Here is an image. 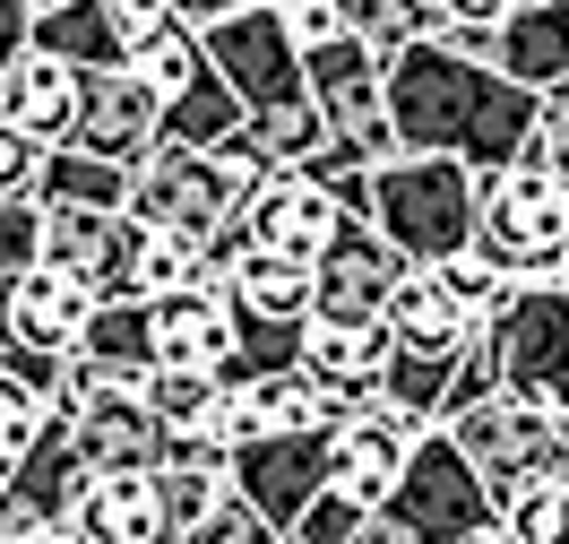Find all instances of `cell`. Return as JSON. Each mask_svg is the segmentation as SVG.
I'll use <instances>...</instances> for the list:
<instances>
[{"label": "cell", "mask_w": 569, "mask_h": 544, "mask_svg": "<svg viewBox=\"0 0 569 544\" xmlns=\"http://www.w3.org/2000/svg\"><path fill=\"white\" fill-rule=\"evenodd\" d=\"M389 112L397 139L423 147V156H466L475 174H500L535 147V121H543V96L518 87L492 61H466L449 43L415 36L389 61Z\"/></svg>", "instance_id": "1"}, {"label": "cell", "mask_w": 569, "mask_h": 544, "mask_svg": "<svg viewBox=\"0 0 569 544\" xmlns=\"http://www.w3.org/2000/svg\"><path fill=\"white\" fill-rule=\"evenodd\" d=\"M371 225H380L415 268H440V259L475 251L483 174H475L466 156H423V147H406L397 165L371 174Z\"/></svg>", "instance_id": "2"}, {"label": "cell", "mask_w": 569, "mask_h": 544, "mask_svg": "<svg viewBox=\"0 0 569 544\" xmlns=\"http://www.w3.org/2000/svg\"><path fill=\"white\" fill-rule=\"evenodd\" d=\"M475 251L492 259L500 277L518 286H561L569 277V181L543 156H518L483 174V225H475Z\"/></svg>", "instance_id": "3"}, {"label": "cell", "mask_w": 569, "mask_h": 544, "mask_svg": "<svg viewBox=\"0 0 569 544\" xmlns=\"http://www.w3.org/2000/svg\"><path fill=\"white\" fill-rule=\"evenodd\" d=\"M259 165H250L242 147H156L139 165V190H130V208L147 225H173V234H199L216 243L233 217H250V199H259Z\"/></svg>", "instance_id": "4"}, {"label": "cell", "mask_w": 569, "mask_h": 544, "mask_svg": "<svg viewBox=\"0 0 569 544\" xmlns=\"http://www.w3.org/2000/svg\"><path fill=\"white\" fill-rule=\"evenodd\" d=\"M302 70H311V96H320V112H328V156H346L362 174H380V165L406 156L397 112H389V61H380L362 36L311 43Z\"/></svg>", "instance_id": "5"}, {"label": "cell", "mask_w": 569, "mask_h": 544, "mask_svg": "<svg viewBox=\"0 0 569 544\" xmlns=\"http://www.w3.org/2000/svg\"><path fill=\"white\" fill-rule=\"evenodd\" d=\"M380 510H389L415 544H475L483 527H500V493L483 484V467L458 449V433H449V424H431V433H423V449H415L406 484H397Z\"/></svg>", "instance_id": "6"}, {"label": "cell", "mask_w": 569, "mask_h": 544, "mask_svg": "<svg viewBox=\"0 0 569 544\" xmlns=\"http://www.w3.org/2000/svg\"><path fill=\"white\" fill-rule=\"evenodd\" d=\"M483 363H492L500 398L561 406L569 415V286H518L483 328Z\"/></svg>", "instance_id": "7"}, {"label": "cell", "mask_w": 569, "mask_h": 544, "mask_svg": "<svg viewBox=\"0 0 569 544\" xmlns=\"http://www.w3.org/2000/svg\"><path fill=\"white\" fill-rule=\"evenodd\" d=\"M449 433L483 467L500 510H509V493H527V484H569V415L561 406L483 398V406H466V415H449Z\"/></svg>", "instance_id": "8"}, {"label": "cell", "mask_w": 569, "mask_h": 544, "mask_svg": "<svg viewBox=\"0 0 569 544\" xmlns=\"http://www.w3.org/2000/svg\"><path fill=\"white\" fill-rule=\"evenodd\" d=\"M337 484V424H311V433H259L233 449V493L259 502L284 536L302 527V510Z\"/></svg>", "instance_id": "9"}, {"label": "cell", "mask_w": 569, "mask_h": 544, "mask_svg": "<svg viewBox=\"0 0 569 544\" xmlns=\"http://www.w3.org/2000/svg\"><path fill=\"white\" fill-rule=\"evenodd\" d=\"M208 52H216V70L242 87V105H250V112L302 105V96H311L302 43L284 36L277 0H250V9H233V18H208Z\"/></svg>", "instance_id": "10"}, {"label": "cell", "mask_w": 569, "mask_h": 544, "mask_svg": "<svg viewBox=\"0 0 569 544\" xmlns=\"http://www.w3.org/2000/svg\"><path fill=\"white\" fill-rule=\"evenodd\" d=\"M139 208H43V259H61L70 277L104 294V303H147L139 294Z\"/></svg>", "instance_id": "11"}, {"label": "cell", "mask_w": 569, "mask_h": 544, "mask_svg": "<svg viewBox=\"0 0 569 544\" xmlns=\"http://www.w3.org/2000/svg\"><path fill=\"white\" fill-rule=\"evenodd\" d=\"M70 441H78V458H87V475H156L173 458V424L147 406L139 380H104L70 415Z\"/></svg>", "instance_id": "12"}, {"label": "cell", "mask_w": 569, "mask_h": 544, "mask_svg": "<svg viewBox=\"0 0 569 544\" xmlns=\"http://www.w3.org/2000/svg\"><path fill=\"white\" fill-rule=\"evenodd\" d=\"M406 268H415V259L397 251L371 217H355V225H346V243L311 268V277H320V286H311V320H337V328H346V320H389Z\"/></svg>", "instance_id": "13"}, {"label": "cell", "mask_w": 569, "mask_h": 544, "mask_svg": "<svg viewBox=\"0 0 569 544\" xmlns=\"http://www.w3.org/2000/svg\"><path fill=\"white\" fill-rule=\"evenodd\" d=\"M362 208L346 199V190H328L320 174H268L259 181V199H250V234L268 243V251L302 259V268H320L337 243H346V225H355Z\"/></svg>", "instance_id": "14"}, {"label": "cell", "mask_w": 569, "mask_h": 544, "mask_svg": "<svg viewBox=\"0 0 569 544\" xmlns=\"http://www.w3.org/2000/svg\"><path fill=\"white\" fill-rule=\"evenodd\" d=\"M78 493H87V458L70 441V415H52V433L9 467V493H0V544L36 536V527H70Z\"/></svg>", "instance_id": "15"}, {"label": "cell", "mask_w": 569, "mask_h": 544, "mask_svg": "<svg viewBox=\"0 0 569 544\" xmlns=\"http://www.w3.org/2000/svg\"><path fill=\"white\" fill-rule=\"evenodd\" d=\"M70 147L112 156V165H147L164 147V96L139 70H87V112H78Z\"/></svg>", "instance_id": "16"}, {"label": "cell", "mask_w": 569, "mask_h": 544, "mask_svg": "<svg viewBox=\"0 0 569 544\" xmlns=\"http://www.w3.org/2000/svg\"><path fill=\"white\" fill-rule=\"evenodd\" d=\"M423 415H406V406H371V415H355V424H337V493H355L362 510H380L406 484V467H415V449H423Z\"/></svg>", "instance_id": "17"}, {"label": "cell", "mask_w": 569, "mask_h": 544, "mask_svg": "<svg viewBox=\"0 0 569 544\" xmlns=\"http://www.w3.org/2000/svg\"><path fill=\"white\" fill-rule=\"evenodd\" d=\"M156 363H199V372H233L242 355V303L233 286H181L156 294Z\"/></svg>", "instance_id": "18"}, {"label": "cell", "mask_w": 569, "mask_h": 544, "mask_svg": "<svg viewBox=\"0 0 569 544\" xmlns=\"http://www.w3.org/2000/svg\"><path fill=\"white\" fill-rule=\"evenodd\" d=\"M96 303L104 294L70 277L61 259H36V268H18L9 277V320H18V346H43V355H78V337L96 320Z\"/></svg>", "instance_id": "19"}, {"label": "cell", "mask_w": 569, "mask_h": 544, "mask_svg": "<svg viewBox=\"0 0 569 544\" xmlns=\"http://www.w3.org/2000/svg\"><path fill=\"white\" fill-rule=\"evenodd\" d=\"M78 112H87V70L61 61V52H43V43H27V52L9 61V121L43 147H70Z\"/></svg>", "instance_id": "20"}, {"label": "cell", "mask_w": 569, "mask_h": 544, "mask_svg": "<svg viewBox=\"0 0 569 544\" xmlns=\"http://www.w3.org/2000/svg\"><path fill=\"white\" fill-rule=\"evenodd\" d=\"M70 527L87 544H173L164 536V493H156V475H87Z\"/></svg>", "instance_id": "21"}, {"label": "cell", "mask_w": 569, "mask_h": 544, "mask_svg": "<svg viewBox=\"0 0 569 544\" xmlns=\"http://www.w3.org/2000/svg\"><path fill=\"white\" fill-rule=\"evenodd\" d=\"M492 70H509L518 87H535V96H552L569 78V0H509Z\"/></svg>", "instance_id": "22"}, {"label": "cell", "mask_w": 569, "mask_h": 544, "mask_svg": "<svg viewBox=\"0 0 569 544\" xmlns=\"http://www.w3.org/2000/svg\"><path fill=\"white\" fill-rule=\"evenodd\" d=\"M466 355H475V337H397L389 346V372H380V398L406 406V415H423L440 424L449 415V389H458Z\"/></svg>", "instance_id": "23"}, {"label": "cell", "mask_w": 569, "mask_h": 544, "mask_svg": "<svg viewBox=\"0 0 569 544\" xmlns=\"http://www.w3.org/2000/svg\"><path fill=\"white\" fill-rule=\"evenodd\" d=\"M224 147H242L259 174H302L311 156H328V112H320V96H302V105H268V112H250Z\"/></svg>", "instance_id": "24"}, {"label": "cell", "mask_w": 569, "mask_h": 544, "mask_svg": "<svg viewBox=\"0 0 569 544\" xmlns=\"http://www.w3.org/2000/svg\"><path fill=\"white\" fill-rule=\"evenodd\" d=\"M233 303H242L250 320H284V328H311V268L302 259H284V251H268V243H250L242 259H233Z\"/></svg>", "instance_id": "25"}, {"label": "cell", "mask_w": 569, "mask_h": 544, "mask_svg": "<svg viewBox=\"0 0 569 544\" xmlns=\"http://www.w3.org/2000/svg\"><path fill=\"white\" fill-rule=\"evenodd\" d=\"M36 43L61 52L78 70H130V36L112 18V0H61V9H36Z\"/></svg>", "instance_id": "26"}, {"label": "cell", "mask_w": 569, "mask_h": 544, "mask_svg": "<svg viewBox=\"0 0 569 544\" xmlns=\"http://www.w3.org/2000/svg\"><path fill=\"white\" fill-rule=\"evenodd\" d=\"M139 190V165H112V156H87V147H52L36 181V208H130Z\"/></svg>", "instance_id": "27"}, {"label": "cell", "mask_w": 569, "mask_h": 544, "mask_svg": "<svg viewBox=\"0 0 569 544\" xmlns=\"http://www.w3.org/2000/svg\"><path fill=\"white\" fill-rule=\"evenodd\" d=\"M78 355L96 363L104 380H147V372H156V311H147V303H96Z\"/></svg>", "instance_id": "28"}, {"label": "cell", "mask_w": 569, "mask_h": 544, "mask_svg": "<svg viewBox=\"0 0 569 544\" xmlns=\"http://www.w3.org/2000/svg\"><path fill=\"white\" fill-rule=\"evenodd\" d=\"M242 121H250L242 87H233L224 70H208L190 96H181V105H164V139H173V147H224Z\"/></svg>", "instance_id": "29"}, {"label": "cell", "mask_w": 569, "mask_h": 544, "mask_svg": "<svg viewBox=\"0 0 569 544\" xmlns=\"http://www.w3.org/2000/svg\"><path fill=\"white\" fill-rule=\"evenodd\" d=\"M156 493H164V536L190 544V536L216 518V510H224L233 475H224V467H156Z\"/></svg>", "instance_id": "30"}, {"label": "cell", "mask_w": 569, "mask_h": 544, "mask_svg": "<svg viewBox=\"0 0 569 544\" xmlns=\"http://www.w3.org/2000/svg\"><path fill=\"white\" fill-rule=\"evenodd\" d=\"M389 328L397 337H483V328H466V311L449 303L440 268H406V286H397V303H389Z\"/></svg>", "instance_id": "31"}, {"label": "cell", "mask_w": 569, "mask_h": 544, "mask_svg": "<svg viewBox=\"0 0 569 544\" xmlns=\"http://www.w3.org/2000/svg\"><path fill=\"white\" fill-rule=\"evenodd\" d=\"M440 286H449V303L466 311V328H492V311L518 294V277H500L483 251H458V259H440Z\"/></svg>", "instance_id": "32"}, {"label": "cell", "mask_w": 569, "mask_h": 544, "mask_svg": "<svg viewBox=\"0 0 569 544\" xmlns=\"http://www.w3.org/2000/svg\"><path fill=\"white\" fill-rule=\"evenodd\" d=\"M423 18H431V0H346V36H362L380 61H397L423 36Z\"/></svg>", "instance_id": "33"}, {"label": "cell", "mask_w": 569, "mask_h": 544, "mask_svg": "<svg viewBox=\"0 0 569 544\" xmlns=\"http://www.w3.org/2000/svg\"><path fill=\"white\" fill-rule=\"evenodd\" d=\"M43 433H52V406H43L18 372H0V467H18Z\"/></svg>", "instance_id": "34"}, {"label": "cell", "mask_w": 569, "mask_h": 544, "mask_svg": "<svg viewBox=\"0 0 569 544\" xmlns=\"http://www.w3.org/2000/svg\"><path fill=\"white\" fill-rule=\"evenodd\" d=\"M561 510H569V484H527V493H509L500 527H509L518 544H552L561 536Z\"/></svg>", "instance_id": "35"}, {"label": "cell", "mask_w": 569, "mask_h": 544, "mask_svg": "<svg viewBox=\"0 0 569 544\" xmlns=\"http://www.w3.org/2000/svg\"><path fill=\"white\" fill-rule=\"evenodd\" d=\"M362 527H371V510H362L355 493H337V484H328L320 502L302 510V527H293V544H362Z\"/></svg>", "instance_id": "36"}, {"label": "cell", "mask_w": 569, "mask_h": 544, "mask_svg": "<svg viewBox=\"0 0 569 544\" xmlns=\"http://www.w3.org/2000/svg\"><path fill=\"white\" fill-rule=\"evenodd\" d=\"M36 259H43V208L36 199H0V277H18Z\"/></svg>", "instance_id": "37"}, {"label": "cell", "mask_w": 569, "mask_h": 544, "mask_svg": "<svg viewBox=\"0 0 569 544\" xmlns=\"http://www.w3.org/2000/svg\"><path fill=\"white\" fill-rule=\"evenodd\" d=\"M190 544H284V527H277V518H268L259 502L224 493V510H216V518H208V527H199Z\"/></svg>", "instance_id": "38"}, {"label": "cell", "mask_w": 569, "mask_h": 544, "mask_svg": "<svg viewBox=\"0 0 569 544\" xmlns=\"http://www.w3.org/2000/svg\"><path fill=\"white\" fill-rule=\"evenodd\" d=\"M43 156H52L43 139H27L18 121H0V199H36V181H43Z\"/></svg>", "instance_id": "39"}, {"label": "cell", "mask_w": 569, "mask_h": 544, "mask_svg": "<svg viewBox=\"0 0 569 544\" xmlns=\"http://www.w3.org/2000/svg\"><path fill=\"white\" fill-rule=\"evenodd\" d=\"M112 18H121V36H130V61H139V43L173 27V18H181V0H112Z\"/></svg>", "instance_id": "40"}, {"label": "cell", "mask_w": 569, "mask_h": 544, "mask_svg": "<svg viewBox=\"0 0 569 544\" xmlns=\"http://www.w3.org/2000/svg\"><path fill=\"white\" fill-rule=\"evenodd\" d=\"M36 43V0H0V70Z\"/></svg>", "instance_id": "41"}, {"label": "cell", "mask_w": 569, "mask_h": 544, "mask_svg": "<svg viewBox=\"0 0 569 544\" xmlns=\"http://www.w3.org/2000/svg\"><path fill=\"white\" fill-rule=\"evenodd\" d=\"M18 346V320H9V277H0V355Z\"/></svg>", "instance_id": "42"}, {"label": "cell", "mask_w": 569, "mask_h": 544, "mask_svg": "<svg viewBox=\"0 0 569 544\" xmlns=\"http://www.w3.org/2000/svg\"><path fill=\"white\" fill-rule=\"evenodd\" d=\"M18 544H87L78 527H36V536H18Z\"/></svg>", "instance_id": "43"}, {"label": "cell", "mask_w": 569, "mask_h": 544, "mask_svg": "<svg viewBox=\"0 0 569 544\" xmlns=\"http://www.w3.org/2000/svg\"><path fill=\"white\" fill-rule=\"evenodd\" d=\"M552 544H569V510H561V536H552Z\"/></svg>", "instance_id": "44"}, {"label": "cell", "mask_w": 569, "mask_h": 544, "mask_svg": "<svg viewBox=\"0 0 569 544\" xmlns=\"http://www.w3.org/2000/svg\"><path fill=\"white\" fill-rule=\"evenodd\" d=\"M0 493H9V467H0Z\"/></svg>", "instance_id": "45"}, {"label": "cell", "mask_w": 569, "mask_h": 544, "mask_svg": "<svg viewBox=\"0 0 569 544\" xmlns=\"http://www.w3.org/2000/svg\"><path fill=\"white\" fill-rule=\"evenodd\" d=\"M36 9H61V0H36Z\"/></svg>", "instance_id": "46"}, {"label": "cell", "mask_w": 569, "mask_h": 544, "mask_svg": "<svg viewBox=\"0 0 569 544\" xmlns=\"http://www.w3.org/2000/svg\"><path fill=\"white\" fill-rule=\"evenodd\" d=\"M561 286H569V277H561Z\"/></svg>", "instance_id": "47"}, {"label": "cell", "mask_w": 569, "mask_h": 544, "mask_svg": "<svg viewBox=\"0 0 569 544\" xmlns=\"http://www.w3.org/2000/svg\"><path fill=\"white\" fill-rule=\"evenodd\" d=\"M284 544H293V536H284Z\"/></svg>", "instance_id": "48"}]
</instances>
